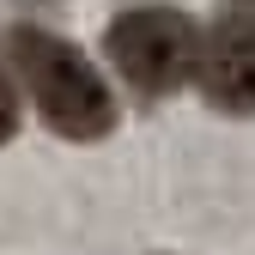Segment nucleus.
I'll return each instance as SVG.
<instances>
[{
    "label": "nucleus",
    "mask_w": 255,
    "mask_h": 255,
    "mask_svg": "<svg viewBox=\"0 0 255 255\" xmlns=\"http://www.w3.org/2000/svg\"><path fill=\"white\" fill-rule=\"evenodd\" d=\"M12 67L30 91V104H37V116L61 140H104L116 128V98H110L104 73L67 37L37 30V24L12 30Z\"/></svg>",
    "instance_id": "obj_1"
},
{
    "label": "nucleus",
    "mask_w": 255,
    "mask_h": 255,
    "mask_svg": "<svg viewBox=\"0 0 255 255\" xmlns=\"http://www.w3.org/2000/svg\"><path fill=\"white\" fill-rule=\"evenodd\" d=\"M18 134V98H12V85L0 79V140H12Z\"/></svg>",
    "instance_id": "obj_4"
},
{
    "label": "nucleus",
    "mask_w": 255,
    "mask_h": 255,
    "mask_svg": "<svg viewBox=\"0 0 255 255\" xmlns=\"http://www.w3.org/2000/svg\"><path fill=\"white\" fill-rule=\"evenodd\" d=\"M201 98L225 116H255V18H225L207 30L195 49V73Z\"/></svg>",
    "instance_id": "obj_3"
},
{
    "label": "nucleus",
    "mask_w": 255,
    "mask_h": 255,
    "mask_svg": "<svg viewBox=\"0 0 255 255\" xmlns=\"http://www.w3.org/2000/svg\"><path fill=\"white\" fill-rule=\"evenodd\" d=\"M104 49H110L116 73L134 85V91L164 98V91L188 85V73H195L201 30H195V18L176 12V6H134V12H122L110 24Z\"/></svg>",
    "instance_id": "obj_2"
}]
</instances>
